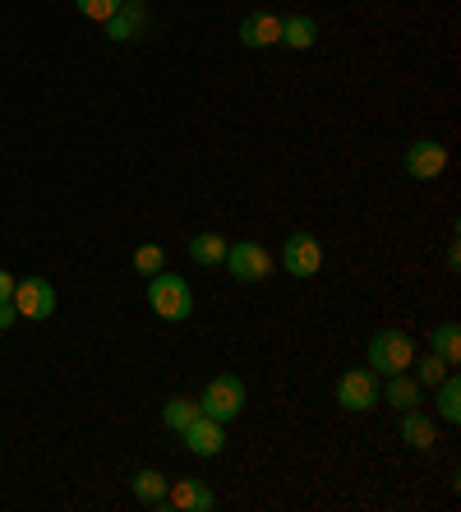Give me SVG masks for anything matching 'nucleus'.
Returning a JSON list of instances; mask_svg holds the SVG:
<instances>
[{
    "instance_id": "7",
    "label": "nucleus",
    "mask_w": 461,
    "mask_h": 512,
    "mask_svg": "<svg viewBox=\"0 0 461 512\" xmlns=\"http://www.w3.org/2000/svg\"><path fill=\"white\" fill-rule=\"evenodd\" d=\"M282 263H286V273H291V277H314V273H323V245H319V236H309V231H296V236H286Z\"/></svg>"
},
{
    "instance_id": "21",
    "label": "nucleus",
    "mask_w": 461,
    "mask_h": 512,
    "mask_svg": "<svg viewBox=\"0 0 461 512\" xmlns=\"http://www.w3.org/2000/svg\"><path fill=\"white\" fill-rule=\"evenodd\" d=\"M448 370H452L448 360L429 351V356H420V365H415V383H420V388H438V379H443Z\"/></svg>"
},
{
    "instance_id": "13",
    "label": "nucleus",
    "mask_w": 461,
    "mask_h": 512,
    "mask_svg": "<svg viewBox=\"0 0 461 512\" xmlns=\"http://www.w3.org/2000/svg\"><path fill=\"white\" fill-rule=\"evenodd\" d=\"M314 42H319V19H314V14H291V19H282V47L309 51Z\"/></svg>"
},
{
    "instance_id": "10",
    "label": "nucleus",
    "mask_w": 461,
    "mask_h": 512,
    "mask_svg": "<svg viewBox=\"0 0 461 512\" xmlns=\"http://www.w3.org/2000/svg\"><path fill=\"white\" fill-rule=\"evenodd\" d=\"M240 42H245L249 51L277 47V42H282V14H272V10L245 14V19H240Z\"/></svg>"
},
{
    "instance_id": "1",
    "label": "nucleus",
    "mask_w": 461,
    "mask_h": 512,
    "mask_svg": "<svg viewBox=\"0 0 461 512\" xmlns=\"http://www.w3.org/2000/svg\"><path fill=\"white\" fill-rule=\"evenodd\" d=\"M148 305H153L157 319L180 323L194 314V291L180 273H166L162 268V273H153V282H148Z\"/></svg>"
},
{
    "instance_id": "22",
    "label": "nucleus",
    "mask_w": 461,
    "mask_h": 512,
    "mask_svg": "<svg viewBox=\"0 0 461 512\" xmlns=\"http://www.w3.org/2000/svg\"><path fill=\"white\" fill-rule=\"evenodd\" d=\"M162 268H166L162 245H139V250H134V273L153 277V273H162Z\"/></svg>"
},
{
    "instance_id": "12",
    "label": "nucleus",
    "mask_w": 461,
    "mask_h": 512,
    "mask_svg": "<svg viewBox=\"0 0 461 512\" xmlns=\"http://www.w3.org/2000/svg\"><path fill=\"white\" fill-rule=\"evenodd\" d=\"M102 28H107L111 42H130V37H139L143 28H148V14H143V5H130V0H125Z\"/></svg>"
},
{
    "instance_id": "5",
    "label": "nucleus",
    "mask_w": 461,
    "mask_h": 512,
    "mask_svg": "<svg viewBox=\"0 0 461 512\" xmlns=\"http://www.w3.org/2000/svg\"><path fill=\"white\" fill-rule=\"evenodd\" d=\"M14 310L19 319H51L56 314V291H51L47 277H24V282H14Z\"/></svg>"
},
{
    "instance_id": "16",
    "label": "nucleus",
    "mask_w": 461,
    "mask_h": 512,
    "mask_svg": "<svg viewBox=\"0 0 461 512\" xmlns=\"http://www.w3.org/2000/svg\"><path fill=\"white\" fill-rule=\"evenodd\" d=\"M190 259L203 263V268H213V263L226 259V240L217 236V231H199V236L190 240Z\"/></svg>"
},
{
    "instance_id": "15",
    "label": "nucleus",
    "mask_w": 461,
    "mask_h": 512,
    "mask_svg": "<svg viewBox=\"0 0 461 512\" xmlns=\"http://www.w3.org/2000/svg\"><path fill=\"white\" fill-rule=\"evenodd\" d=\"M438 416L448 420V425H457L461 420V379L452 370L438 379Z\"/></svg>"
},
{
    "instance_id": "25",
    "label": "nucleus",
    "mask_w": 461,
    "mask_h": 512,
    "mask_svg": "<svg viewBox=\"0 0 461 512\" xmlns=\"http://www.w3.org/2000/svg\"><path fill=\"white\" fill-rule=\"evenodd\" d=\"M0 300H14V277L0 268Z\"/></svg>"
},
{
    "instance_id": "3",
    "label": "nucleus",
    "mask_w": 461,
    "mask_h": 512,
    "mask_svg": "<svg viewBox=\"0 0 461 512\" xmlns=\"http://www.w3.org/2000/svg\"><path fill=\"white\" fill-rule=\"evenodd\" d=\"M415 365V342L411 333H397V328H388V333H374L369 337V370L374 374H402Z\"/></svg>"
},
{
    "instance_id": "11",
    "label": "nucleus",
    "mask_w": 461,
    "mask_h": 512,
    "mask_svg": "<svg viewBox=\"0 0 461 512\" xmlns=\"http://www.w3.org/2000/svg\"><path fill=\"white\" fill-rule=\"evenodd\" d=\"M166 508L176 512H213V489L203 480H171L166 485Z\"/></svg>"
},
{
    "instance_id": "17",
    "label": "nucleus",
    "mask_w": 461,
    "mask_h": 512,
    "mask_svg": "<svg viewBox=\"0 0 461 512\" xmlns=\"http://www.w3.org/2000/svg\"><path fill=\"white\" fill-rule=\"evenodd\" d=\"M429 351H434V356H443L448 365H457V360H461V328H457V323L434 328V333H429Z\"/></svg>"
},
{
    "instance_id": "14",
    "label": "nucleus",
    "mask_w": 461,
    "mask_h": 512,
    "mask_svg": "<svg viewBox=\"0 0 461 512\" xmlns=\"http://www.w3.org/2000/svg\"><path fill=\"white\" fill-rule=\"evenodd\" d=\"M402 439L411 443V448H420V453H425V448H434V420L429 416H420V411H406L402 416Z\"/></svg>"
},
{
    "instance_id": "9",
    "label": "nucleus",
    "mask_w": 461,
    "mask_h": 512,
    "mask_svg": "<svg viewBox=\"0 0 461 512\" xmlns=\"http://www.w3.org/2000/svg\"><path fill=\"white\" fill-rule=\"evenodd\" d=\"M180 439H185V448H190L194 457H217L226 448V425L213 416H199L194 425L180 429Z\"/></svg>"
},
{
    "instance_id": "24",
    "label": "nucleus",
    "mask_w": 461,
    "mask_h": 512,
    "mask_svg": "<svg viewBox=\"0 0 461 512\" xmlns=\"http://www.w3.org/2000/svg\"><path fill=\"white\" fill-rule=\"evenodd\" d=\"M14 319H19L14 300H0V333H5V328H14Z\"/></svg>"
},
{
    "instance_id": "18",
    "label": "nucleus",
    "mask_w": 461,
    "mask_h": 512,
    "mask_svg": "<svg viewBox=\"0 0 461 512\" xmlns=\"http://www.w3.org/2000/svg\"><path fill=\"white\" fill-rule=\"evenodd\" d=\"M166 485H171V480H166L162 471H139V476H134V499L162 508V503H166Z\"/></svg>"
},
{
    "instance_id": "20",
    "label": "nucleus",
    "mask_w": 461,
    "mask_h": 512,
    "mask_svg": "<svg viewBox=\"0 0 461 512\" xmlns=\"http://www.w3.org/2000/svg\"><path fill=\"white\" fill-rule=\"evenodd\" d=\"M203 411H199V402H190V397H171V402L162 406V425L166 429H185V425H194V420H199Z\"/></svg>"
},
{
    "instance_id": "6",
    "label": "nucleus",
    "mask_w": 461,
    "mask_h": 512,
    "mask_svg": "<svg viewBox=\"0 0 461 512\" xmlns=\"http://www.w3.org/2000/svg\"><path fill=\"white\" fill-rule=\"evenodd\" d=\"M379 402V374L374 370H346L337 379V406L346 411H374Z\"/></svg>"
},
{
    "instance_id": "4",
    "label": "nucleus",
    "mask_w": 461,
    "mask_h": 512,
    "mask_svg": "<svg viewBox=\"0 0 461 512\" xmlns=\"http://www.w3.org/2000/svg\"><path fill=\"white\" fill-rule=\"evenodd\" d=\"M226 273L236 277V282H263V277L277 268L268 250H263L259 240H240V245H226Z\"/></svg>"
},
{
    "instance_id": "2",
    "label": "nucleus",
    "mask_w": 461,
    "mask_h": 512,
    "mask_svg": "<svg viewBox=\"0 0 461 512\" xmlns=\"http://www.w3.org/2000/svg\"><path fill=\"white\" fill-rule=\"evenodd\" d=\"M245 379L240 374H217L208 388H203V397H199V411L203 416H213V420H222V425H231V420L245 411Z\"/></svg>"
},
{
    "instance_id": "26",
    "label": "nucleus",
    "mask_w": 461,
    "mask_h": 512,
    "mask_svg": "<svg viewBox=\"0 0 461 512\" xmlns=\"http://www.w3.org/2000/svg\"><path fill=\"white\" fill-rule=\"evenodd\" d=\"M130 5H143V0H130Z\"/></svg>"
},
{
    "instance_id": "19",
    "label": "nucleus",
    "mask_w": 461,
    "mask_h": 512,
    "mask_svg": "<svg viewBox=\"0 0 461 512\" xmlns=\"http://www.w3.org/2000/svg\"><path fill=\"white\" fill-rule=\"evenodd\" d=\"M383 397H388L392 406L411 411V406H420V383L406 379V370H402V374H388V388H383Z\"/></svg>"
},
{
    "instance_id": "8",
    "label": "nucleus",
    "mask_w": 461,
    "mask_h": 512,
    "mask_svg": "<svg viewBox=\"0 0 461 512\" xmlns=\"http://www.w3.org/2000/svg\"><path fill=\"white\" fill-rule=\"evenodd\" d=\"M406 176H415V180H434V176H443V167H448V148L438 139H415L411 148H406Z\"/></svg>"
},
{
    "instance_id": "23",
    "label": "nucleus",
    "mask_w": 461,
    "mask_h": 512,
    "mask_svg": "<svg viewBox=\"0 0 461 512\" xmlns=\"http://www.w3.org/2000/svg\"><path fill=\"white\" fill-rule=\"evenodd\" d=\"M120 5H125V0H74V10H79L83 19H97V24H107Z\"/></svg>"
}]
</instances>
